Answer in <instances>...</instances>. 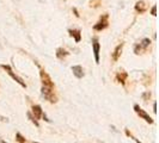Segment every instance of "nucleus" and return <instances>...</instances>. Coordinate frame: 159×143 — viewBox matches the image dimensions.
<instances>
[{
    "label": "nucleus",
    "mask_w": 159,
    "mask_h": 143,
    "mask_svg": "<svg viewBox=\"0 0 159 143\" xmlns=\"http://www.w3.org/2000/svg\"><path fill=\"white\" fill-rule=\"evenodd\" d=\"M127 76H128V74L126 73V72H125V70H121L120 73H117V75H116V80H117L118 82H121V84H125Z\"/></svg>",
    "instance_id": "14"
},
{
    "label": "nucleus",
    "mask_w": 159,
    "mask_h": 143,
    "mask_svg": "<svg viewBox=\"0 0 159 143\" xmlns=\"http://www.w3.org/2000/svg\"><path fill=\"white\" fill-rule=\"evenodd\" d=\"M153 111H154V113H157V104L155 103L153 104Z\"/></svg>",
    "instance_id": "20"
},
{
    "label": "nucleus",
    "mask_w": 159,
    "mask_h": 143,
    "mask_svg": "<svg viewBox=\"0 0 159 143\" xmlns=\"http://www.w3.org/2000/svg\"><path fill=\"white\" fill-rule=\"evenodd\" d=\"M32 113L35 116V119H40L42 116H43V112H42V109L40 105H34L32 106Z\"/></svg>",
    "instance_id": "10"
},
{
    "label": "nucleus",
    "mask_w": 159,
    "mask_h": 143,
    "mask_svg": "<svg viewBox=\"0 0 159 143\" xmlns=\"http://www.w3.org/2000/svg\"><path fill=\"white\" fill-rule=\"evenodd\" d=\"M40 75H41V80H42V84H43V87H47V88H54V84H53L50 76L46 73L43 69H41L40 72Z\"/></svg>",
    "instance_id": "5"
},
{
    "label": "nucleus",
    "mask_w": 159,
    "mask_h": 143,
    "mask_svg": "<svg viewBox=\"0 0 159 143\" xmlns=\"http://www.w3.org/2000/svg\"><path fill=\"white\" fill-rule=\"evenodd\" d=\"M92 49H93V54H95L96 63H99V50H101V45L98 43V38L97 37H93L92 38Z\"/></svg>",
    "instance_id": "7"
},
{
    "label": "nucleus",
    "mask_w": 159,
    "mask_h": 143,
    "mask_svg": "<svg viewBox=\"0 0 159 143\" xmlns=\"http://www.w3.org/2000/svg\"><path fill=\"white\" fill-rule=\"evenodd\" d=\"M73 12H74V14H76V17H79V13H78V11H77V8H73Z\"/></svg>",
    "instance_id": "21"
},
{
    "label": "nucleus",
    "mask_w": 159,
    "mask_h": 143,
    "mask_svg": "<svg viewBox=\"0 0 159 143\" xmlns=\"http://www.w3.org/2000/svg\"><path fill=\"white\" fill-rule=\"evenodd\" d=\"M150 44H151V40L150 38H144L139 44H136L134 47V52L136 54V55H140V54H143L148 48Z\"/></svg>",
    "instance_id": "1"
},
{
    "label": "nucleus",
    "mask_w": 159,
    "mask_h": 143,
    "mask_svg": "<svg viewBox=\"0 0 159 143\" xmlns=\"http://www.w3.org/2000/svg\"><path fill=\"white\" fill-rule=\"evenodd\" d=\"M16 137H17V141H18L19 143H24V142H25V138H24L21 134H17V135H16Z\"/></svg>",
    "instance_id": "16"
},
{
    "label": "nucleus",
    "mask_w": 159,
    "mask_h": 143,
    "mask_svg": "<svg viewBox=\"0 0 159 143\" xmlns=\"http://www.w3.org/2000/svg\"><path fill=\"white\" fill-rule=\"evenodd\" d=\"M101 5V0H90V6L91 7H98Z\"/></svg>",
    "instance_id": "15"
},
{
    "label": "nucleus",
    "mask_w": 159,
    "mask_h": 143,
    "mask_svg": "<svg viewBox=\"0 0 159 143\" xmlns=\"http://www.w3.org/2000/svg\"><path fill=\"white\" fill-rule=\"evenodd\" d=\"M28 116H29V118L31 119V122H32V123H35V125H36V127H39V123H37V120H36V119H35V118L31 116V113H30V112H28Z\"/></svg>",
    "instance_id": "17"
},
{
    "label": "nucleus",
    "mask_w": 159,
    "mask_h": 143,
    "mask_svg": "<svg viewBox=\"0 0 159 143\" xmlns=\"http://www.w3.org/2000/svg\"><path fill=\"white\" fill-rule=\"evenodd\" d=\"M134 110H135V112L141 117V118H143V119H145L147 123H150V124H152L153 123V119L150 117V115L145 111V110H143V109H141V107L139 106V105H134Z\"/></svg>",
    "instance_id": "6"
},
{
    "label": "nucleus",
    "mask_w": 159,
    "mask_h": 143,
    "mask_svg": "<svg viewBox=\"0 0 159 143\" xmlns=\"http://www.w3.org/2000/svg\"><path fill=\"white\" fill-rule=\"evenodd\" d=\"M72 72H73V74L78 78V79H81L84 76V69L81 66H73L72 67Z\"/></svg>",
    "instance_id": "9"
},
{
    "label": "nucleus",
    "mask_w": 159,
    "mask_h": 143,
    "mask_svg": "<svg viewBox=\"0 0 159 143\" xmlns=\"http://www.w3.org/2000/svg\"><path fill=\"white\" fill-rule=\"evenodd\" d=\"M1 143H5V142H1Z\"/></svg>",
    "instance_id": "22"
},
{
    "label": "nucleus",
    "mask_w": 159,
    "mask_h": 143,
    "mask_svg": "<svg viewBox=\"0 0 159 143\" xmlns=\"http://www.w3.org/2000/svg\"><path fill=\"white\" fill-rule=\"evenodd\" d=\"M1 67H3V68L6 70V72H7V74H9V75H10V76H11V78H12V79L16 81V82H18V84H19L22 87H24V88L26 87L25 82H24V81H23V80H22L19 76H17V75L13 73V72H12V69H11V67H10L9 64H1Z\"/></svg>",
    "instance_id": "3"
},
{
    "label": "nucleus",
    "mask_w": 159,
    "mask_h": 143,
    "mask_svg": "<svg viewBox=\"0 0 159 143\" xmlns=\"http://www.w3.org/2000/svg\"><path fill=\"white\" fill-rule=\"evenodd\" d=\"M66 56H68L67 50H65L63 48H58V49H56V57H58L59 60H63Z\"/></svg>",
    "instance_id": "13"
},
{
    "label": "nucleus",
    "mask_w": 159,
    "mask_h": 143,
    "mask_svg": "<svg viewBox=\"0 0 159 143\" xmlns=\"http://www.w3.org/2000/svg\"><path fill=\"white\" fill-rule=\"evenodd\" d=\"M146 10H147V5H146L145 1H143V0H140V1H138L135 4V11L138 13H144Z\"/></svg>",
    "instance_id": "8"
},
{
    "label": "nucleus",
    "mask_w": 159,
    "mask_h": 143,
    "mask_svg": "<svg viewBox=\"0 0 159 143\" xmlns=\"http://www.w3.org/2000/svg\"><path fill=\"white\" fill-rule=\"evenodd\" d=\"M42 94L43 97L49 100L50 103H56V97L54 94V88H47V87H42Z\"/></svg>",
    "instance_id": "4"
},
{
    "label": "nucleus",
    "mask_w": 159,
    "mask_h": 143,
    "mask_svg": "<svg viewBox=\"0 0 159 143\" xmlns=\"http://www.w3.org/2000/svg\"><path fill=\"white\" fill-rule=\"evenodd\" d=\"M155 11H157V6L154 5V6L152 7V10H151V14H152V16H157V13H155Z\"/></svg>",
    "instance_id": "18"
},
{
    "label": "nucleus",
    "mask_w": 159,
    "mask_h": 143,
    "mask_svg": "<svg viewBox=\"0 0 159 143\" xmlns=\"http://www.w3.org/2000/svg\"><path fill=\"white\" fill-rule=\"evenodd\" d=\"M143 97H144V98H145V99H147V98H148V97H151V93H145V94H144V96H143Z\"/></svg>",
    "instance_id": "19"
},
{
    "label": "nucleus",
    "mask_w": 159,
    "mask_h": 143,
    "mask_svg": "<svg viewBox=\"0 0 159 143\" xmlns=\"http://www.w3.org/2000/svg\"><path fill=\"white\" fill-rule=\"evenodd\" d=\"M122 48H123V43L118 44V45L115 48V50H114V52H113V60H114V61H117V60L120 59L121 52H122Z\"/></svg>",
    "instance_id": "11"
},
{
    "label": "nucleus",
    "mask_w": 159,
    "mask_h": 143,
    "mask_svg": "<svg viewBox=\"0 0 159 143\" xmlns=\"http://www.w3.org/2000/svg\"><path fill=\"white\" fill-rule=\"evenodd\" d=\"M69 35L72 36V37H74V41L78 43V42H80V40H81V33H80V30H78V29H71L69 31Z\"/></svg>",
    "instance_id": "12"
},
{
    "label": "nucleus",
    "mask_w": 159,
    "mask_h": 143,
    "mask_svg": "<svg viewBox=\"0 0 159 143\" xmlns=\"http://www.w3.org/2000/svg\"><path fill=\"white\" fill-rule=\"evenodd\" d=\"M108 18H109V16L105 13V14H103L102 17H101V19H99V22L97 23V24H95V26H93V29L96 30V31H102V30H104L105 28H108V25H109V22H108Z\"/></svg>",
    "instance_id": "2"
}]
</instances>
